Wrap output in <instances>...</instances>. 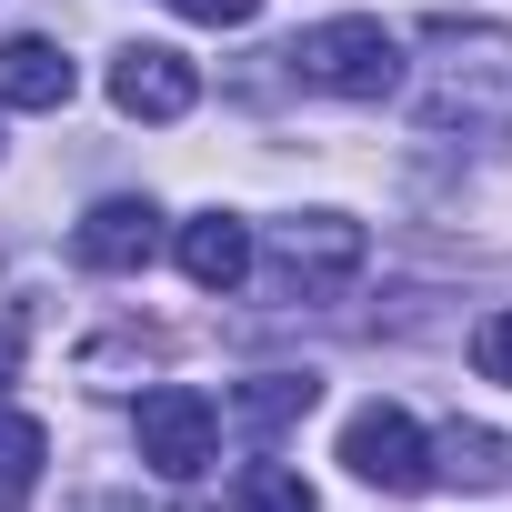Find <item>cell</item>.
I'll use <instances>...</instances> for the list:
<instances>
[{"instance_id":"ba28073f","label":"cell","mask_w":512,"mask_h":512,"mask_svg":"<svg viewBox=\"0 0 512 512\" xmlns=\"http://www.w3.org/2000/svg\"><path fill=\"white\" fill-rule=\"evenodd\" d=\"M181 272H191V292H241V282H251V221L191 211V221H181Z\"/></svg>"},{"instance_id":"7a4b0ae2","label":"cell","mask_w":512,"mask_h":512,"mask_svg":"<svg viewBox=\"0 0 512 512\" xmlns=\"http://www.w3.org/2000/svg\"><path fill=\"white\" fill-rule=\"evenodd\" d=\"M282 61L302 71V91H332V101H392V91H402V41H392L382 21H362V11L312 21Z\"/></svg>"},{"instance_id":"9c48e42d","label":"cell","mask_w":512,"mask_h":512,"mask_svg":"<svg viewBox=\"0 0 512 512\" xmlns=\"http://www.w3.org/2000/svg\"><path fill=\"white\" fill-rule=\"evenodd\" d=\"M81 91V71L61 61V41L21 31V41H0V111H61Z\"/></svg>"},{"instance_id":"8992f818","label":"cell","mask_w":512,"mask_h":512,"mask_svg":"<svg viewBox=\"0 0 512 512\" xmlns=\"http://www.w3.org/2000/svg\"><path fill=\"white\" fill-rule=\"evenodd\" d=\"M201 101V71L171 51V41H131L121 61H111V111L121 121H181Z\"/></svg>"},{"instance_id":"52a82bcc","label":"cell","mask_w":512,"mask_h":512,"mask_svg":"<svg viewBox=\"0 0 512 512\" xmlns=\"http://www.w3.org/2000/svg\"><path fill=\"white\" fill-rule=\"evenodd\" d=\"M71 251H81V272H151V251H161V211L151 201H91L81 211V231H71Z\"/></svg>"},{"instance_id":"30bf717a","label":"cell","mask_w":512,"mask_h":512,"mask_svg":"<svg viewBox=\"0 0 512 512\" xmlns=\"http://www.w3.org/2000/svg\"><path fill=\"white\" fill-rule=\"evenodd\" d=\"M312 402H322V382H312V372H262V382H241L221 412H231L241 432H282V422H302Z\"/></svg>"},{"instance_id":"7c38bea8","label":"cell","mask_w":512,"mask_h":512,"mask_svg":"<svg viewBox=\"0 0 512 512\" xmlns=\"http://www.w3.org/2000/svg\"><path fill=\"white\" fill-rule=\"evenodd\" d=\"M41 462H51V432L31 412H0V512H21L41 492Z\"/></svg>"},{"instance_id":"277c9868","label":"cell","mask_w":512,"mask_h":512,"mask_svg":"<svg viewBox=\"0 0 512 512\" xmlns=\"http://www.w3.org/2000/svg\"><path fill=\"white\" fill-rule=\"evenodd\" d=\"M342 462H352V482H372V492H422V482H432V432H422L402 402H362V412L342 422Z\"/></svg>"},{"instance_id":"2e32d148","label":"cell","mask_w":512,"mask_h":512,"mask_svg":"<svg viewBox=\"0 0 512 512\" xmlns=\"http://www.w3.org/2000/svg\"><path fill=\"white\" fill-rule=\"evenodd\" d=\"M11 372H21V322H0V392H11Z\"/></svg>"},{"instance_id":"9a60e30c","label":"cell","mask_w":512,"mask_h":512,"mask_svg":"<svg viewBox=\"0 0 512 512\" xmlns=\"http://www.w3.org/2000/svg\"><path fill=\"white\" fill-rule=\"evenodd\" d=\"M171 11H181V21H201V31H241L262 0H171Z\"/></svg>"},{"instance_id":"4fadbf2b","label":"cell","mask_w":512,"mask_h":512,"mask_svg":"<svg viewBox=\"0 0 512 512\" xmlns=\"http://www.w3.org/2000/svg\"><path fill=\"white\" fill-rule=\"evenodd\" d=\"M432 472H452V482H502V472H512V442L482 432V422H452V432L432 442Z\"/></svg>"},{"instance_id":"3957f363","label":"cell","mask_w":512,"mask_h":512,"mask_svg":"<svg viewBox=\"0 0 512 512\" xmlns=\"http://www.w3.org/2000/svg\"><path fill=\"white\" fill-rule=\"evenodd\" d=\"M141 462L161 472V482H191V472H211V452H221V402L211 392H191V382H161V392H141Z\"/></svg>"},{"instance_id":"5bb4252c","label":"cell","mask_w":512,"mask_h":512,"mask_svg":"<svg viewBox=\"0 0 512 512\" xmlns=\"http://www.w3.org/2000/svg\"><path fill=\"white\" fill-rule=\"evenodd\" d=\"M472 372H482V382H502V392H512V312H492V322H482V332H472Z\"/></svg>"},{"instance_id":"5b68a950","label":"cell","mask_w":512,"mask_h":512,"mask_svg":"<svg viewBox=\"0 0 512 512\" xmlns=\"http://www.w3.org/2000/svg\"><path fill=\"white\" fill-rule=\"evenodd\" d=\"M282 282L292 292H332V282H352L362 262H372V241H362V221L352 211H302V221H282Z\"/></svg>"},{"instance_id":"6da1fadb","label":"cell","mask_w":512,"mask_h":512,"mask_svg":"<svg viewBox=\"0 0 512 512\" xmlns=\"http://www.w3.org/2000/svg\"><path fill=\"white\" fill-rule=\"evenodd\" d=\"M422 121L432 131H512V31L442 21L422 41Z\"/></svg>"},{"instance_id":"8fae6325","label":"cell","mask_w":512,"mask_h":512,"mask_svg":"<svg viewBox=\"0 0 512 512\" xmlns=\"http://www.w3.org/2000/svg\"><path fill=\"white\" fill-rule=\"evenodd\" d=\"M221 512H322V492H312L292 462H241L231 492H221Z\"/></svg>"}]
</instances>
